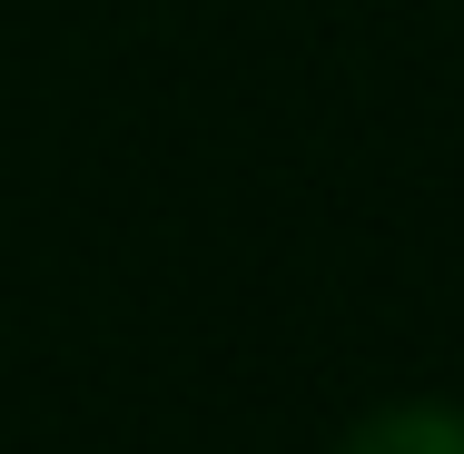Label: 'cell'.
I'll use <instances>...</instances> for the list:
<instances>
[{
  "mask_svg": "<svg viewBox=\"0 0 464 454\" xmlns=\"http://www.w3.org/2000/svg\"><path fill=\"white\" fill-rule=\"evenodd\" d=\"M346 454H464V415L455 405H395L346 435Z\"/></svg>",
  "mask_w": 464,
  "mask_h": 454,
  "instance_id": "cell-1",
  "label": "cell"
}]
</instances>
